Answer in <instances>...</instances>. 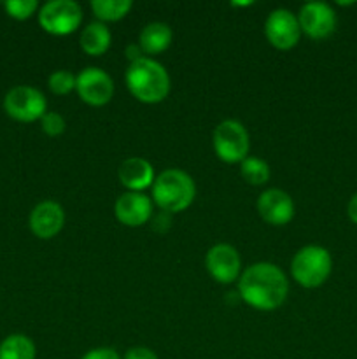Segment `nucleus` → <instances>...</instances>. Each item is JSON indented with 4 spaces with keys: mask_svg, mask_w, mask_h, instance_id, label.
<instances>
[{
    "mask_svg": "<svg viewBox=\"0 0 357 359\" xmlns=\"http://www.w3.org/2000/svg\"><path fill=\"white\" fill-rule=\"evenodd\" d=\"M287 293L289 280L273 263H254L238 279V294L255 311H275L286 302Z\"/></svg>",
    "mask_w": 357,
    "mask_h": 359,
    "instance_id": "obj_1",
    "label": "nucleus"
},
{
    "mask_svg": "<svg viewBox=\"0 0 357 359\" xmlns=\"http://www.w3.org/2000/svg\"><path fill=\"white\" fill-rule=\"evenodd\" d=\"M125 81L130 93L142 104H160L170 93V76L167 69L147 56L130 63Z\"/></svg>",
    "mask_w": 357,
    "mask_h": 359,
    "instance_id": "obj_2",
    "label": "nucleus"
},
{
    "mask_svg": "<svg viewBox=\"0 0 357 359\" xmlns=\"http://www.w3.org/2000/svg\"><path fill=\"white\" fill-rule=\"evenodd\" d=\"M195 181L181 168H168L154 179L153 200L163 212H182L195 202Z\"/></svg>",
    "mask_w": 357,
    "mask_h": 359,
    "instance_id": "obj_3",
    "label": "nucleus"
},
{
    "mask_svg": "<svg viewBox=\"0 0 357 359\" xmlns=\"http://www.w3.org/2000/svg\"><path fill=\"white\" fill-rule=\"evenodd\" d=\"M332 272V258L321 245H304L294 255L290 263L293 279L307 290H315L329 279Z\"/></svg>",
    "mask_w": 357,
    "mask_h": 359,
    "instance_id": "obj_4",
    "label": "nucleus"
},
{
    "mask_svg": "<svg viewBox=\"0 0 357 359\" xmlns=\"http://www.w3.org/2000/svg\"><path fill=\"white\" fill-rule=\"evenodd\" d=\"M214 151L224 163H241L251 149L245 126L237 119H226L214 130Z\"/></svg>",
    "mask_w": 357,
    "mask_h": 359,
    "instance_id": "obj_5",
    "label": "nucleus"
},
{
    "mask_svg": "<svg viewBox=\"0 0 357 359\" xmlns=\"http://www.w3.org/2000/svg\"><path fill=\"white\" fill-rule=\"evenodd\" d=\"M83 9L74 0H51L38 11V23L48 34L63 37L70 35L80 27Z\"/></svg>",
    "mask_w": 357,
    "mask_h": 359,
    "instance_id": "obj_6",
    "label": "nucleus"
},
{
    "mask_svg": "<svg viewBox=\"0 0 357 359\" xmlns=\"http://www.w3.org/2000/svg\"><path fill=\"white\" fill-rule=\"evenodd\" d=\"M48 109L46 97L34 86H14L4 98V111L7 116L21 123H34L42 119Z\"/></svg>",
    "mask_w": 357,
    "mask_h": 359,
    "instance_id": "obj_7",
    "label": "nucleus"
},
{
    "mask_svg": "<svg viewBox=\"0 0 357 359\" xmlns=\"http://www.w3.org/2000/svg\"><path fill=\"white\" fill-rule=\"evenodd\" d=\"M76 91L84 104L91 107H102L112 100L114 81L105 70L98 67H88L76 76Z\"/></svg>",
    "mask_w": 357,
    "mask_h": 359,
    "instance_id": "obj_8",
    "label": "nucleus"
},
{
    "mask_svg": "<svg viewBox=\"0 0 357 359\" xmlns=\"http://www.w3.org/2000/svg\"><path fill=\"white\" fill-rule=\"evenodd\" d=\"M301 34L308 35L314 41L331 37L336 30V13L332 7L326 2H308L304 4L298 14Z\"/></svg>",
    "mask_w": 357,
    "mask_h": 359,
    "instance_id": "obj_9",
    "label": "nucleus"
},
{
    "mask_svg": "<svg viewBox=\"0 0 357 359\" xmlns=\"http://www.w3.org/2000/svg\"><path fill=\"white\" fill-rule=\"evenodd\" d=\"M265 35L273 48L280 51H289L301 39L298 16H294L289 9L272 11L266 18Z\"/></svg>",
    "mask_w": 357,
    "mask_h": 359,
    "instance_id": "obj_10",
    "label": "nucleus"
},
{
    "mask_svg": "<svg viewBox=\"0 0 357 359\" xmlns=\"http://www.w3.org/2000/svg\"><path fill=\"white\" fill-rule=\"evenodd\" d=\"M206 272L219 284H231L240 276L241 259L237 249L230 244H217L205 256Z\"/></svg>",
    "mask_w": 357,
    "mask_h": 359,
    "instance_id": "obj_11",
    "label": "nucleus"
},
{
    "mask_svg": "<svg viewBox=\"0 0 357 359\" xmlns=\"http://www.w3.org/2000/svg\"><path fill=\"white\" fill-rule=\"evenodd\" d=\"M258 212L268 224L284 226L294 217V202L284 189H266L258 198Z\"/></svg>",
    "mask_w": 357,
    "mask_h": 359,
    "instance_id": "obj_12",
    "label": "nucleus"
},
{
    "mask_svg": "<svg viewBox=\"0 0 357 359\" xmlns=\"http://www.w3.org/2000/svg\"><path fill=\"white\" fill-rule=\"evenodd\" d=\"M28 223H30V230L35 237L42 238V241H49V238L56 237L63 230L65 210L59 203L46 200V202H41L38 205L34 207Z\"/></svg>",
    "mask_w": 357,
    "mask_h": 359,
    "instance_id": "obj_13",
    "label": "nucleus"
},
{
    "mask_svg": "<svg viewBox=\"0 0 357 359\" xmlns=\"http://www.w3.org/2000/svg\"><path fill=\"white\" fill-rule=\"evenodd\" d=\"M115 219L130 228L146 224L153 217V202L144 193L128 191L118 198L114 205Z\"/></svg>",
    "mask_w": 357,
    "mask_h": 359,
    "instance_id": "obj_14",
    "label": "nucleus"
},
{
    "mask_svg": "<svg viewBox=\"0 0 357 359\" xmlns=\"http://www.w3.org/2000/svg\"><path fill=\"white\" fill-rule=\"evenodd\" d=\"M119 182L128 191L142 193L144 189L153 188L154 184V168L144 158H128L119 165L118 170Z\"/></svg>",
    "mask_w": 357,
    "mask_h": 359,
    "instance_id": "obj_15",
    "label": "nucleus"
},
{
    "mask_svg": "<svg viewBox=\"0 0 357 359\" xmlns=\"http://www.w3.org/2000/svg\"><path fill=\"white\" fill-rule=\"evenodd\" d=\"M172 39H174L172 28L167 23L154 21V23L146 25L144 30L140 32L139 46L144 55H160L170 48Z\"/></svg>",
    "mask_w": 357,
    "mask_h": 359,
    "instance_id": "obj_16",
    "label": "nucleus"
},
{
    "mask_svg": "<svg viewBox=\"0 0 357 359\" xmlns=\"http://www.w3.org/2000/svg\"><path fill=\"white\" fill-rule=\"evenodd\" d=\"M111 30L105 27V23H100V21H93V23H90L80 32L79 44L83 51L90 56H100L107 53V49L111 48Z\"/></svg>",
    "mask_w": 357,
    "mask_h": 359,
    "instance_id": "obj_17",
    "label": "nucleus"
},
{
    "mask_svg": "<svg viewBox=\"0 0 357 359\" xmlns=\"http://www.w3.org/2000/svg\"><path fill=\"white\" fill-rule=\"evenodd\" d=\"M35 344L27 335H9L0 344V359H35Z\"/></svg>",
    "mask_w": 357,
    "mask_h": 359,
    "instance_id": "obj_18",
    "label": "nucleus"
},
{
    "mask_svg": "<svg viewBox=\"0 0 357 359\" xmlns=\"http://www.w3.org/2000/svg\"><path fill=\"white\" fill-rule=\"evenodd\" d=\"M132 7V0H93L91 2V11L100 20V23H104V21L112 23V21L122 20Z\"/></svg>",
    "mask_w": 357,
    "mask_h": 359,
    "instance_id": "obj_19",
    "label": "nucleus"
},
{
    "mask_svg": "<svg viewBox=\"0 0 357 359\" xmlns=\"http://www.w3.org/2000/svg\"><path fill=\"white\" fill-rule=\"evenodd\" d=\"M241 177H244L245 182L252 186H262L270 181V165L266 163L261 158H252L247 156L240 165Z\"/></svg>",
    "mask_w": 357,
    "mask_h": 359,
    "instance_id": "obj_20",
    "label": "nucleus"
},
{
    "mask_svg": "<svg viewBox=\"0 0 357 359\" xmlns=\"http://www.w3.org/2000/svg\"><path fill=\"white\" fill-rule=\"evenodd\" d=\"M4 9L13 20L24 21L34 16L35 11L38 9V2L37 0H7L4 2Z\"/></svg>",
    "mask_w": 357,
    "mask_h": 359,
    "instance_id": "obj_21",
    "label": "nucleus"
},
{
    "mask_svg": "<svg viewBox=\"0 0 357 359\" xmlns=\"http://www.w3.org/2000/svg\"><path fill=\"white\" fill-rule=\"evenodd\" d=\"M48 86L55 95H69L76 90V76L69 70H56L49 76Z\"/></svg>",
    "mask_w": 357,
    "mask_h": 359,
    "instance_id": "obj_22",
    "label": "nucleus"
},
{
    "mask_svg": "<svg viewBox=\"0 0 357 359\" xmlns=\"http://www.w3.org/2000/svg\"><path fill=\"white\" fill-rule=\"evenodd\" d=\"M41 128L46 135L58 137L65 132L66 123L63 116L58 114V112H46L41 119Z\"/></svg>",
    "mask_w": 357,
    "mask_h": 359,
    "instance_id": "obj_23",
    "label": "nucleus"
},
{
    "mask_svg": "<svg viewBox=\"0 0 357 359\" xmlns=\"http://www.w3.org/2000/svg\"><path fill=\"white\" fill-rule=\"evenodd\" d=\"M80 359H121V356L118 354V351L111 349V347H98V349H91Z\"/></svg>",
    "mask_w": 357,
    "mask_h": 359,
    "instance_id": "obj_24",
    "label": "nucleus"
},
{
    "mask_svg": "<svg viewBox=\"0 0 357 359\" xmlns=\"http://www.w3.org/2000/svg\"><path fill=\"white\" fill-rule=\"evenodd\" d=\"M125 359H158V356L149 347H132L126 351Z\"/></svg>",
    "mask_w": 357,
    "mask_h": 359,
    "instance_id": "obj_25",
    "label": "nucleus"
},
{
    "mask_svg": "<svg viewBox=\"0 0 357 359\" xmlns=\"http://www.w3.org/2000/svg\"><path fill=\"white\" fill-rule=\"evenodd\" d=\"M346 214H349V219L354 224H357V193L350 196L349 203H346Z\"/></svg>",
    "mask_w": 357,
    "mask_h": 359,
    "instance_id": "obj_26",
    "label": "nucleus"
},
{
    "mask_svg": "<svg viewBox=\"0 0 357 359\" xmlns=\"http://www.w3.org/2000/svg\"><path fill=\"white\" fill-rule=\"evenodd\" d=\"M126 56H128L130 63H133V62H136V60L144 58V53H142V49H140V46L130 44L128 48H126Z\"/></svg>",
    "mask_w": 357,
    "mask_h": 359,
    "instance_id": "obj_27",
    "label": "nucleus"
}]
</instances>
